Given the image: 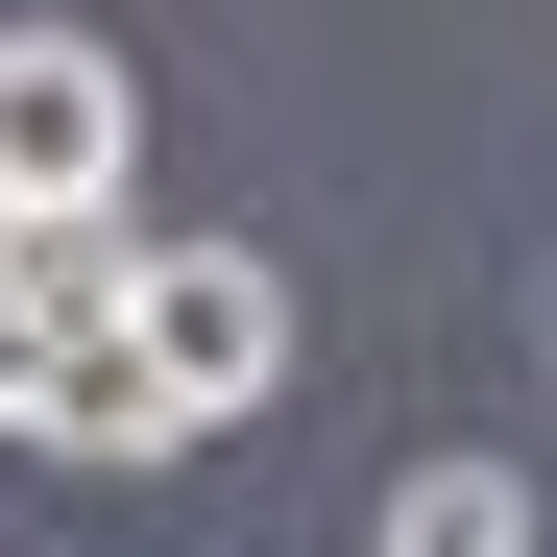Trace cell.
Segmentation results:
<instances>
[{
  "mask_svg": "<svg viewBox=\"0 0 557 557\" xmlns=\"http://www.w3.org/2000/svg\"><path fill=\"white\" fill-rule=\"evenodd\" d=\"M122 170H146L122 49L98 25H0V195H25V219H122Z\"/></svg>",
  "mask_w": 557,
  "mask_h": 557,
  "instance_id": "6da1fadb",
  "label": "cell"
},
{
  "mask_svg": "<svg viewBox=\"0 0 557 557\" xmlns=\"http://www.w3.org/2000/svg\"><path fill=\"white\" fill-rule=\"evenodd\" d=\"M122 339H146V388L195 412V436L292 388V292H267L243 243H146V292H122Z\"/></svg>",
  "mask_w": 557,
  "mask_h": 557,
  "instance_id": "7a4b0ae2",
  "label": "cell"
},
{
  "mask_svg": "<svg viewBox=\"0 0 557 557\" xmlns=\"http://www.w3.org/2000/svg\"><path fill=\"white\" fill-rule=\"evenodd\" d=\"M49 460H195V412L146 388V339H122V315L73 339V388H49Z\"/></svg>",
  "mask_w": 557,
  "mask_h": 557,
  "instance_id": "3957f363",
  "label": "cell"
},
{
  "mask_svg": "<svg viewBox=\"0 0 557 557\" xmlns=\"http://www.w3.org/2000/svg\"><path fill=\"white\" fill-rule=\"evenodd\" d=\"M388 557H533V485H509V460H412V485H388Z\"/></svg>",
  "mask_w": 557,
  "mask_h": 557,
  "instance_id": "277c9868",
  "label": "cell"
},
{
  "mask_svg": "<svg viewBox=\"0 0 557 557\" xmlns=\"http://www.w3.org/2000/svg\"><path fill=\"white\" fill-rule=\"evenodd\" d=\"M49 388H73V315L25 292V267H0V436H49Z\"/></svg>",
  "mask_w": 557,
  "mask_h": 557,
  "instance_id": "5b68a950",
  "label": "cell"
},
{
  "mask_svg": "<svg viewBox=\"0 0 557 557\" xmlns=\"http://www.w3.org/2000/svg\"><path fill=\"white\" fill-rule=\"evenodd\" d=\"M0 267H25V195H0Z\"/></svg>",
  "mask_w": 557,
  "mask_h": 557,
  "instance_id": "8992f818",
  "label": "cell"
}]
</instances>
